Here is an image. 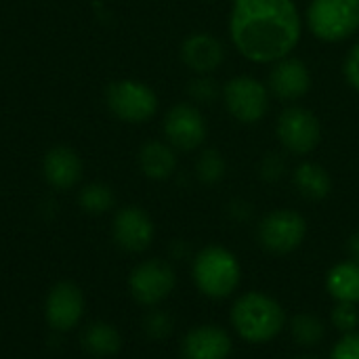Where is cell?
Masks as SVG:
<instances>
[{"label":"cell","instance_id":"obj_2","mask_svg":"<svg viewBox=\"0 0 359 359\" xmlns=\"http://www.w3.org/2000/svg\"><path fill=\"white\" fill-rule=\"evenodd\" d=\"M229 324L236 337L244 343L267 345L286 330L288 313L273 294L263 290H246L233 297Z\"/></svg>","mask_w":359,"mask_h":359},{"label":"cell","instance_id":"obj_12","mask_svg":"<svg viewBox=\"0 0 359 359\" xmlns=\"http://www.w3.org/2000/svg\"><path fill=\"white\" fill-rule=\"evenodd\" d=\"M267 88L273 97H278L284 103L299 101L311 88V72L303 59L288 55V57L271 63Z\"/></svg>","mask_w":359,"mask_h":359},{"label":"cell","instance_id":"obj_31","mask_svg":"<svg viewBox=\"0 0 359 359\" xmlns=\"http://www.w3.org/2000/svg\"><path fill=\"white\" fill-rule=\"evenodd\" d=\"M347 252H349V259H353V261L359 263V227L347 240Z\"/></svg>","mask_w":359,"mask_h":359},{"label":"cell","instance_id":"obj_4","mask_svg":"<svg viewBox=\"0 0 359 359\" xmlns=\"http://www.w3.org/2000/svg\"><path fill=\"white\" fill-rule=\"evenodd\" d=\"M309 233L307 219L292 208H276L261 217L257 225L259 246L273 257H288L297 252Z\"/></svg>","mask_w":359,"mask_h":359},{"label":"cell","instance_id":"obj_24","mask_svg":"<svg viewBox=\"0 0 359 359\" xmlns=\"http://www.w3.org/2000/svg\"><path fill=\"white\" fill-rule=\"evenodd\" d=\"M187 95L194 101V105H210L223 95V88H219V82L210 74H204L187 82Z\"/></svg>","mask_w":359,"mask_h":359},{"label":"cell","instance_id":"obj_20","mask_svg":"<svg viewBox=\"0 0 359 359\" xmlns=\"http://www.w3.org/2000/svg\"><path fill=\"white\" fill-rule=\"evenodd\" d=\"M286 330L290 332L292 341L301 347V349H316L326 341L328 328L326 322L313 313V311H299L292 318H288V326Z\"/></svg>","mask_w":359,"mask_h":359},{"label":"cell","instance_id":"obj_5","mask_svg":"<svg viewBox=\"0 0 359 359\" xmlns=\"http://www.w3.org/2000/svg\"><path fill=\"white\" fill-rule=\"evenodd\" d=\"M305 23L322 42H343L359 32V0H311Z\"/></svg>","mask_w":359,"mask_h":359},{"label":"cell","instance_id":"obj_10","mask_svg":"<svg viewBox=\"0 0 359 359\" xmlns=\"http://www.w3.org/2000/svg\"><path fill=\"white\" fill-rule=\"evenodd\" d=\"M206 120L194 103H177L168 109L164 118L166 141L179 151L198 149L206 141Z\"/></svg>","mask_w":359,"mask_h":359},{"label":"cell","instance_id":"obj_19","mask_svg":"<svg viewBox=\"0 0 359 359\" xmlns=\"http://www.w3.org/2000/svg\"><path fill=\"white\" fill-rule=\"evenodd\" d=\"M139 166L145 177L154 181H166L177 170L175 147L162 141H149L139 151Z\"/></svg>","mask_w":359,"mask_h":359},{"label":"cell","instance_id":"obj_6","mask_svg":"<svg viewBox=\"0 0 359 359\" xmlns=\"http://www.w3.org/2000/svg\"><path fill=\"white\" fill-rule=\"evenodd\" d=\"M223 101L227 111L242 124H257L269 111L271 93L255 76H233L223 86Z\"/></svg>","mask_w":359,"mask_h":359},{"label":"cell","instance_id":"obj_22","mask_svg":"<svg viewBox=\"0 0 359 359\" xmlns=\"http://www.w3.org/2000/svg\"><path fill=\"white\" fill-rule=\"evenodd\" d=\"M227 175V160L223 154L215 147H206L200 151L196 160V177L202 185L215 187L219 185Z\"/></svg>","mask_w":359,"mask_h":359},{"label":"cell","instance_id":"obj_30","mask_svg":"<svg viewBox=\"0 0 359 359\" xmlns=\"http://www.w3.org/2000/svg\"><path fill=\"white\" fill-rule=\"evenodd\" d=\"M252 204L248 202V200H244V198H236V200H231L229 202V206H227V215L236 221V223H246L250 217H252Z\"/></svg>","mask_w":359,"mask_h":359},{"label":"cell","instance_id":"obj_25","mask_svg":"<svg viewBox=\"0 0 359 359\" xmlns=\"http://www.w3.org/2000/svg\"><path fill=\"white\" fill-rule=\"evenodd\" d=\"M330 326L339 334H349L359 330V305L334 303L330 309Z\"/></svg>","mask_w":359,"mask_h":359},{"label":"cell","instance_id":"obj_8","mask_svg":"<svg viewBox=\"0 0 359 359\" xmlns=\"http://www.w3.org/2000/svg\"><path fill=\"white\" fill-rule=\"evenodd\" d=\"M177 286L175 267L164 259H149L139 263L128 278L130 294L145 307H156L166 301Z\"/></svg>","mask_w":359,"mask_h":359},{"label":"cell","instance_id":"obj_14","mask_svg":"<svg viewBox=\"0 0 359 359\" xmlns=\"http://www.w3.org/2000/svg\"><path fill=\"white\" fill-rule=\"evenodd\" d=\"M181 59L196 76L212 74L225 61V46L210 32H196L183 40Z\"/></svg>","mask_w":359,"mask_h":359},{"label":"cell","instance_id":"obj_27","mask_svg":"<svg viewBox=\"0 0 359 359\" xmlns=\"http://www.w3.org/2000/svg\"><path fill=\"white\" fill-rule=\"evenodd\" d=\"M288 170V164H286V158L278 151H269L263 156V160L259 162V177L265 181V183H278L282 181V177L286 175Z\"/></svg>","mask_w":359,"mask_h":359},{"label":"cell","instance_id":"obj_23","mask_svg":"<svg viewBox=\"0 0 359 359\" xmlns=\"http://www.w3.org/2000/svg\"><path fill=\"white\" fill-rule=\"evenodd\" d=\"M80 206L93 215H101L114 206V191L103 183H90L80 191Z\"/></svg>","mask_w":359,"mask_h":359},{"label":"cell","instance_id":"obj_18","mask_svg":"<svg viewBox=\"0 0 359 359\" xmlns=\"http://www.w3.org/2000/svg\"><path fill=\"white\" fill-rule=\"evenodd\" d=\"M292 185L301 194V198L309 202H322L332 194V177L330 172L311 160L301 162L292 170Z\"/></svg>","mask_w":359,"mask_h":359},{"label":"cell","instance_id":"obj_11","mask_svg":"<svg viewBox=\"0 0 359 359\" xmlns=\"http://www.w3.org/2000/svg\"><path fill=\"white\" fill-rule=\"evenodd\" d=\"M231 353L233 337L221 324H198L181 341V359H229Z\"/></svg>","mask_w":359,"mask_h":359},{"label":"cell","instance_id":"obj_21","mask_svg":"<svg viewBox=\"0 0 359 359\" xmlns=\"http://www.w3.org/2000/svg\"><path fill=\"white\" fill-rule=\"evenodd\" d=\"M82 343H84V349L90 355H95V358H109V355L120 351L122 339H120V332L111 324L97 322V324L86 328V332L82 337Z\"/></svg>","mask_w":359,"mask_h":359},{"label":"cell","instance_id":"obj_3","mask_svg":"<svg viewBox=\"0 0 359 359\" xmlns=\"http://www.w3.org/2000/svg\"><path fill=\"white\" fill-rule=\"evenodd\" d=\"M191 280L208 301H229L238 294L244 267L233 250L223 244H208L191 259Z\"/></svg>","mask_w":359,"mask_h":359},{"label":"cell","instance_id":"obj_16","mask_svg":"<svg viewBox=\"0 0 359 359\" xmlns=\"http://www.w3.org/2000/svg\"><path fill=\"white\" fill-rule=\"evenodd\" d=\"M42 170H44V179L57 187V189H69L74 187L80 177H82V162L78 158V154L69 147H53L42 162Z\"/></svg>","mask_w":359,"mask_h":359},{"label":"cell","instance_id":"obj_26","mask_svg":"<svg viewBox=\"0 0 359 359\" xmlns=\"http://www.w3.org/2000/svg\"><path fill=\"white\" fill-rule=\"evenodd\" d=\"M175 322L172 316L164 309H151L145 318H143V330L151 341H164L172 334Z\"/></svg>","mask_w":359,"mask_h":359},{"label":"cell","instance_id":"obj_28","mask_svg":"<svg viewBox=\"0 0 359 359\" xmlns=\"http://www.w3.org/2000/svg\"><path fill=\"white\" fill-rule=\"evenodd\" d=\"M328 359H359V330L341 334L330 347Z\"/></svg>","mask_w":359,"mask_h":359},{"label":"cell","instance_id":"obj_13","mask_svg":"<svg viewBox=\"0 0 359 359\" xmlns=\"http://www.w3.org/2000/svg\"><path fill=\"white\" fill-rule=\"evenodd\" d=\"M154 221L139 206L122 208L114 219V240L126 252H143L154 242Z\"/></svg>","mask_w":359,"mask_h":359},{"label":"cell","instance_id":"obj_33","mask_svg":"<svg viewBox=\"0 0 359 359\" xmlns=\"http://www.w3.org/2000/svg\"><path fill=\"white\" fill-rule=\"evenodd\" d=\"M292 359H318L316 355H309V353H303V355H297V358Z\"/></svg>","mask_w":359,"mask_h":359},{"label":"cell","instance_id":"obj_32","mask_svg":"<svg viewBox=\"0 0 359 359\" xmlns=\"http://www.w3.org/2000/svg\"><path fill=\"white\" fill-rule=\"evenodd\" d=\"M189 252V246L185 244V242H177L175 246H172V255H175V259H181V257H185Z\"/></svg>","mask_w":359,"mask_h":359},{"label":"cell","instance_id":"obj_1","mask_svg":"<svg viewBox=\"0 0 359 359\" xmlns=\"http://www.w3.org/2000/svg\"><path fill=\"white\" fill-rule=\"evenodd\" d=\"M303 17L294 0H233L229 38L252 63H276L297 48Z\"/></svg>","mask_w":359,"mask_h":359},{"label":"cell","instance_id":"obj_7","mask_svg":"<svg viewBox=\"0 0 359 359\" xmlns=\"http://www.w3.org/2000/svg\"><path fill=\"white\" fill-rule=\"evenodd\" d=\"M276 133L280 145L292 156H309L322 141V124L318 116L303 105H288L282 109Z\"/></svg>","mask_w":359,"mask_h":359},{"label":"cell","instance_id":"obj_9","mask_svg":"<svg viewBox=\"0 0 359 359\" xmlns=\"http://www.w3.org/2000/svg\"><path fill=\"white\" fill-rule=\"evenodd\" d=\"M109 109L124 122H147L158 109L156 93L139 80H118L107 88Z\"/></svg>","mask_w":359,"mask_h":359},{"label":"cell","instance_id":"obj_17","mask_svg":"<svg viewBox=\"0 0 359 359\" xmlns=\"http://www.w3.org/2000/svg\"><path fill=\"white\" fill-rule=\"evenodd\" d=\"M324 288L334 303H353L359 305V263L345 259L334 263L326 278Z\"/></svg>","mask_w":359,"mask_h":359},{"label":"cell","instance_id":"obj_15","mask_svg":"<svg viewBox=\"0 0 359 359\" xmlns=\"http://www.w3.org/2000/svg\"><path fill=\"white\" fill-rule=\"evenodd\" d=\"M82 311H84V299L74 284L61 282L50 290L46 301V320L55 330L74 328L80 322Z\"/></svg>","mask_w":359,"mask_h":359},{"label":"cell","instance_id":"obj_29","mask_svg":"<svg viewBox=\"0 0 359 359\" xmlns=\"http://www.w3.org/2000/svg\"><path fill=\"white\" fill-rule=\"evenodd\" d=\"M343 74H345L347 84L359 93V42H355L349 48V53L343 61Z\"/></svg>","mask_w":359,"mask_h":359}]
</instances>
